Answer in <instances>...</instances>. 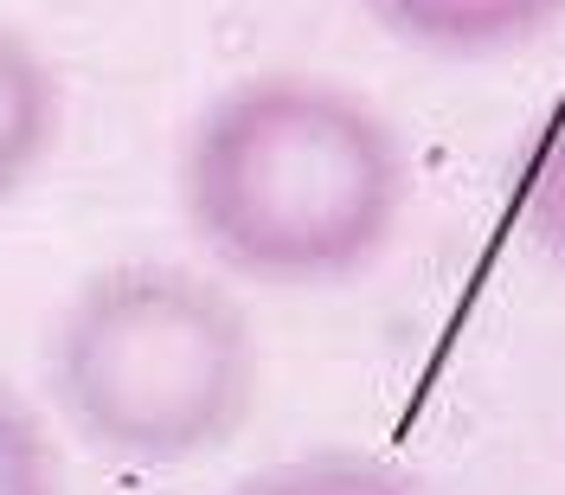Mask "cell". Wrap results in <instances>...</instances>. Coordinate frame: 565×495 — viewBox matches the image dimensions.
I'll list each match as a JSON object with an SVG mask.
<instances>
[{
  "label": "cell",
  "mask_w": 565,
  "mask_h": 495,
  "mask_svg": "<svg viewBox=\"0 0 565 495\" xmlns=\"http://www.w3.org/2000/svg\"><path fill=\"white\" fill-rule=\"evenodd\" d=\"M180 207L232 277L321 289L398 239L412 155L373 97L316 71H257L186 129Z\"/></svg>",
  "instance_id": "cell-1"
},
{
  "label": "cell",
  "mask_w": 565,
  "mask_h": 495,
  "mask_svg": "<svg viewBox=\"0 0 565 495\" xmlns=\"http://www.w3.org/2000/svg\"><path fill=\"white\" fill-rule=\"evenodd\" d=\"M58 123V91L52 71L20 33L0 27V207L33 180V168L52 148Z\"/></svg>",
  "instance_id": "cell-4"
},
{
  "label": "cell",
  "mask_w": 565,
  "mask_h": 495,
  "mask_svg": "<svg viewBox=\"0 0 565 495\" xmlns=\"http://www.w3.org/2000/svg\"><path fill=\"white\" fill-rule=\"evenodd\" d=\"M0 495H58L52 483V451L26 419V406L0 387Z\"/></svg>",
  "instance_id": "cell-6"
},
{
  "label": "cell",
  "mask_w": 565,
  "mask_h": 495,
  "mask_svg": "<svg viewBox=\"0 0 565 495\" xmlns=\"http://www.w3.org/2000/svg\"><path fill=\"white\" fill-rule=\"evenodd\" d=\"M360 7L392 39L430 59H501L565 13V0H360Z\"/></svg>",
  "instance_id": "cell-3"
},
{
  "label": "cell",
  "mask_w": 565,
  "mask_h": 495,
  "mask_svg": "<svg viewBox=\"0 0 565 495\" xmlns=\"http://www.w3.org/2000/svg\"><path fill=\"white\" fill-rule=\"evenodd\" d=\"M527 239L540 245L546 264L565 271V123L553 129V141L540 148L527 180Z\"/></svg>",
  "instance_id": "cell-7"
},
{
  "label": "cell",
  "mask_w": 565,
  "mask_h": 495,
  "mask_svg": "<svg viewBox=\"0 0 565 495\" xmlns=\"http://www.w3.org/2000/svg\"><path fill=\"white\" fill-rule=\"evenodd\" d=\"M232 495H430V489H424L418 476L392 470V463L348 457V451H321V457L277 463V470L238 483Z\"/></svg>",
  "instance_id": "cell-5"
},
{
  "label": "cell",
  "mask_w": 565,
  "mask_h": 495,
  "mask_svg": "<svg viewBox=\"0 0 565 495\" xmlns=\"http://www.w3.org/2000/svg\"><path fill=\"white\" fill-rule=\"evenodd\" d=\"M52 387L77 438L104 457L180 470L250 419L257 335L245 309L186 264H109L58 322Z\"/></svg>",
  "instance_id": "cell-2"
}]
</instances>
